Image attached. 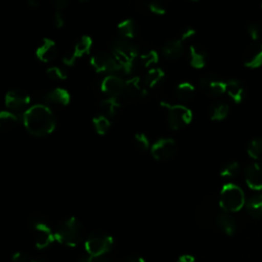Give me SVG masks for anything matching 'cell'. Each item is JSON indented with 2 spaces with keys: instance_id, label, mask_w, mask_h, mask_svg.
Returning <instances> with one entry per match:
<instances>
[{
  "instance_id": "obj_1",
  "label": "cell",
  "mask_w": 262,
  "mask_h": 262,
  "mask_svg": "<svg viewBox=\"0 0 262 262\" xmlns=\"http://www.w3.org/2000/svg\"><path fill=\"white\" fill-rule=\"evenodd\" d=\"M23 123L30 134L42 137L53 132L56 120L49 106L39 103L25 111L23 114Z\"/></svg>"
},
{
  "instance_id": "obj_2",
  "label": "cell",
  "mask_w": 262,
  "mask_h": 262,
  "mask_svg": "<svg viewBox=\"0 0 262 262\" xmlns=\"http://www.w3.org/2000/svg\"><path fill=\"white\" fill-rule=\"evenodd\" d=\"M55 239L69 247H76L86 239V230L83 223L76 217L61 219L54 228Z\"/></svg>"
},
{
  "instance_id": "obj_3",
  "label": "cell",
  "mask_w": 262,
  "mask_h": 262,
  "mask_svg": "<svg viewBox=\"0 0 262 262\" xmlns=\"http://www.w3.org/2000/svg\"><path fill=\"white\" fill-rule=\"evenodd\" d=\"M112 54L120 66V69L125 73H130L138 58L136 47L123 38L117 39L112 44Z\"/></svg>"
},
{
  "instance_id": "obj_4",
  "label": "cell",
  "mask_w": 262,
  "mask_h": 262,
  "mask_svg": "<svg viewBox=\"0 0 262 262\" xmlns=\"http://www.w3.org/2000/svg\"><path fill=\"white\" fill-rule=\"evenodd\" d=\"M29 226L33 233L35 246L38 249L43 250L48 248L55 239L54 230L43 216L33 214L29 219Z\"/></svg>"
},
{
  "instance_id": "obj_5",
  "label": "cell",
  "mask_w": 262,
  "mask_h": 262,
  "mask_svg": "<svg viewBox=\"0 0 262 262\" xmlns=\"http://www.w3.org/2000/svg\"><path fill=\"white\" fill-rule=\"evenodd\" d=\"M246 205L243 189L234 183H226L219 193V206L226 213L239 211Z\"/></svg>"
},
{
  "instance_id": "obj_6",
  "label": "cell",
  "mask_w": 262,
  "mask_h": 262,
  "mask_svg": "<svg viewBox=\"0 0 262 262\" xmlns=\"http://www.w3.org/2000/svg\"><path fill=\"white\" fill-rule=\"evenodd\" d=\"M114 246L113 236L104 230L97 229L87 235L84 247L88 255L100 256L108 254Z\"/></svg>"
},
{
  "instance_id": "obj_7",
  "label": "cell",
  "mask_w": 262,
  "mask_h": 262,
  "mask_svg": "<svg viewBox=\"0 0 262 262\" xmlns=\"http://www.w3.org/2000/svg\"><path fill=\"white\" fill-rule=\"evenodd\" d=\"M161 105L167 111L168 124L174 130L182 129L192 121V112L185 105L168 102H161Z\"/></svg>"
},
{
  "instance_id": "obj_8",
  "label": "cell",
  "mask_w": 262,
  "mask_h": 262,
  "mask_svg": "<svg viewBox=\"0 0 262 262\" xmlns=\"http://www.w3.org/2000/svg\"><path fill=\"white\" fill-rule=\"evenodd\" d=\"M200 88L207 96L217 97L225 93L226 82L218 75L208 73L201 77Z\"/></svg>"
},
{
  "instance_id": "obj_9",
  "label": "cell",
  "mask_w": 262,
  "mask_h": 262,
  "mask_svg": "<svg viewBox=\"0 0 262 262\" xmlns=\"http://www.w3.org/2000/svg\"><path fill=\"white\" fill-rule=\"evenodd\" d=\"M177 143L171 137H162L150 146V154L158 161H167L175 156Z\"/></svg>"
},
{
  "instance_id": "obj_10",
  "label": "cell",
  "mask_w": 262,
  "mask_h": 262,
  "mask_svg": "<svg viewBox=\"0 0 262 262\" xmlns=\"http://www.w3.org/2000/svg\"><path fill=\"white\" fill-rule=\"evenodd\" d=\"M90 64L97 73H114L121 70L114 55L105 51L94 53L90 58Z\"/></svg>"
},
{
  "instance_id": "obj_11",
  "label": "cell",
  "mask_w": 262,
  "mask_h": 262,
  "mask_svg": "<svg viewBox=\"0 0 262 262\" xmlns=\"http://www.w3.org/2000/svg\"><path fill=\"white\" fill-rule=\"evenodd\" d=\"M147 87L139 77H132L125 81L122 96L129 101H138L147 94Z\"/></svg>"
},
{
  "instance_id": "obj_12",
  "label": "cell",
  "mask_w": 262,
  "mask_h": 262,
  "mask_svg": "<svg viewBox=\"0 0 262 262\" xmlns=\"http://www.w3.org/2000/svg\"><path fill=\"white\" fill-rule=\"evenodd\" d=\"M125 86V81H123L119 76L110 74L105 76L100 82V90L107 95V97H118L122 95Z\"/></svg>"
},
{
  "instance_id": "obj_13",
  "label": "cell",
  "mask_w": 262,
  "mask_h": 262,
  "mask_svg": "<svg viewBox=\"0 0 262 262\" xmlns=\"http://www.w3.org/2000/svg\"><path fill=\"white\" fill-rule=\"evenodd\" d=\"M243 62L249 69H258L262 66V42H252L245 50Z\"/></svg>"
},
{
  "instance_id": "obj_14",
  "label": "cell",
  "mask_w": 262,
  "mask_h": 262,
  "mask_svg": "<svg viewBox=\"0 0 262 262\" xmlns=\"http://www.w3.org/2000/svg\"><path fill=\"white\" fill-rule=\"evenodd\" d=\"M30 96L27 92L20 89H13L5 95V105L9 111L23 110L30 103Z\"/></svg>"
},
{
  "instance_id": "obj_15",
  "label": "cell",
  "mask_w": 262,
  "mask_h": 262,
  "mask_svg": "<svg viewBox=\"0 0 262 262\" xmlns=\"http://www.w3.org/2000/svg\"><path fill=\"white\" fill-rule=\"evenodd\" d=\"M57 54H58L57 46L55 42L49 38H44L35 51L36 57L43 62L53 61L56 58Z\"/></svg>"
},
{
  "instance_id": "obj_16",
  "label": "cell",
  "mask_w": 262,
  "mask_h": 262,
  "mask_svg": "<svg viewBox=\"0 0 262 262\" xmlns=\"http://www.w3.org/2000/svg\"><path fill=\"white\" fill-rule=\"evenodd\" d=\"M245 180L249 188L262 190V165L252 163L245 169Z\"/></svg>"
},
{
  "instance_id": "obj_17",
  "label": "cell",
  "mask_w": 262,
  "mask_h": 262,
  "mask_svg": "<svg viewBox=\"0 0 262 262\" xmlns=\"http://www.w3.org/2000/svg\"><path fill=\"white\" fill-rule=\"evenodd\" d=\"M43 100L47 104H50V105L66 106L71 101V94L67 89L56 87V88L48 90L43 95Z\"/></svg>"
},
{
  "instance_id": "obj_18",
  "label": "cell",
  "mask_w": 262,
  "mask_h": 262,
  "mask_svg": "<svg viewBox=\"0 0 262 262\" xmlns=\"http://www.w3.org/2000/svg\"><path fill=\"white\" fill-rule=\"evenodd\" d=\"M214 217V203L211 198H205L195 210V219L201 226H207Z\"/></svg>"
},
{
  "instance_id": "obj_19",
  "label": "cell",
  "mask_w": 262,
  "mask_h": 262,
  "mask_svg": "<svg viewBox=\"0 0 262 262\" xmlns=\"http://www.w3.org/2000/svg\"><path fill=\"white\" fill-rule=\"evenodd\" d=\"M189 64L194 69H203L207 62L206 50L199 44H191L188 50Z\"/></svg>"
},
{
  "instance_id": "obj_20",
  "label": "cell",
  "mask_w": 262,
  "mask_h": 262,
  "mask_svg": "<svg viewBox=\"0 0 262 262\" xmlns=\"http://www.w3.org/2000/svg\"><path fill=\"white\" fill-rule=\"evenodd\" d=\"M184 51L183 42L180 39H174L167 41L163 47L162 52L164 56L169 60H176L178 59Z\"/></svg>"
},
{
  "instance_id": "obj_21",
  "label": "cell",
  "mask_w": 262,
  "mask_h": 262,
  "mask_svg": "<svg viewBox=\"0 0 262 262\" xmlns=\"http://www.w3.org/2000/svg\"><path fill=\"white\" fill-rule=\"evenodd\" d=\"M217 227L226 235H233L236 230V223L233 217L226 212L219 213L215 221Z\"/></svg>"
},
{
  "instance_id": "obj_22",
  "label": "cell",
  "mask_w": 262,
  "mask_h": 262,
  "mask_svg": "<svg viewBox=\"0 0 262 262\" xmlns=\"http://www.w3.org/2000/svg\"><path fill=\"white\" fill-rule=\"evenodd\" d=\"M118 33L120 34L121 38L125 40H130L135 38L139 33V27L137 23L133 19L127 18L120 21L117 26Z\"/></svg>"
},
{
  "instance_id": "obj_23",
  "label": "cell",
  "mask_w": 262,
  "mask_h": 262,
  "mask_svg": "<svg viewBox=\"0 0 262 262\" xmlns=\"http://www.w3.org/2000/svg\"><path fill=\"white\" fill-rule=\"evenodd\" d=\"M225 93L235 102L241 103L244 99L245 90L243 85L236 80H229L226 82Z\"/></svg>"
},
{
  "instance_id": "obj_24",
  "label": "cell",
  "mask_w": 262,
  "mask_h": 262,
  "mask_svg": "<svg viewBox=\"0 0 262 262\" xmlns=\"http://www.w3.org/2000/svg\"><path fill=\"white\" fill-rule=\"evenodd\" d=\"M92 48V39L87 35L81 36L75 43L72 51L77 59L88 54Z\"/></svg>"
},
{
  "instance_id": "obj_25",
  "label": "cell",
  "mask_w": 262,
  "mask_h": 262,
  "mask_svg": "<svg viewBox=\"0 0 262 262\" xmlns=\"http://www.w3.org/2000/svg\"><path fill=\"white\" fill-rule=\"evenodd\" d=\"M165 78V72L159 68V67H155V68H151L147 71L143 81L146 85L147 88H154V87H157Z\"/></svg>"
},
{
  "instance_id": "obj_26",
  "label": "cell",
  "mask_w": 262,
  "mask_h": 262,
  "mask_svg": "<svg viewBox=\"0 0 262 262\" xmlns=\"http://www.w3.org/2000/svg\"><path fill=\"white\" fill-rule=\"evenodd\" d=\"M194 91H195L194 86L190 82H182L176 86L174 90V94L178 100L188 101L194 95Z\"/></svg>"
},
{
  "instance_id": "obj_27",
  "label": "cell",
  "mask_w": 262,
  "mask_h": 262,
  "mask_svg": "<svg viewBox=\"0 0 262 262\" xmlns=\"http://www.w3.org/2000/svg\"><path fill=\"white\" fill-rule=\"evenodd\" d=\"M229 113V106L225 102L217 101L211 104L209 108V117L212 121H222Z\"/></svg>"
},
{
  "instance_id": "obj_28",
  "label": "cell",
  "mask_w": 262,
  "mask_h": 262,
  "mask_svg": "<svg viewBox=\"0 0 262 262\" xmlns=\"http://www.w3.org/2000/svg\"><path fill=\"white\" fill-rule=\"evenodd\" d=\"M120 106L121 104L118 100V97H106L100 101V110L102 112V115L108 118L117 115Z\"/></svg>"
},
{
  "instance_id": "obj_29",
  "label": "cell",
  "mask_w": 262,
  "mask_h": 262,
  "mask_svg": "<svg viewBox=\"0 0 262 262\" xmlns=\"http://www.w3.org/2000/svg\"><path fill=\"white\" fill-rule=\"evenodd\" d=\"M18 124V117L11 111H2L0 114V128L3 131H10Z\"/></svg>"
},
{
  "instance_id": "obj_30",
  "label": "cell",
  "mask_w": 262,
  "mask_h": 262,
  "mask_svg": "<svg viewBox=\"0 0 262 262\" xmlns=\"http://www.w3.org/2000/svg\"><path fill=\"white\" fill-rule=\"evenodd\" d=\"M246 209L248 214L253 218L262 217V194H257L251 198L246 203Z\"/></svg>"
},
{
  "instance_id": "obj_31",
  "label": "cell",
  "mask_w": 262,
  "mask_h": 262,
  "mask_svg": "<svg viewBox=\"0 0 262 262\" xmlns=\"http://www.w3.org/2000/svg\"><path fill=\"white\" fill-rule=\"evenodd\" d=\"M92 125L98 135H105L111 128L110 118L100 114L92 118Z\"/></svg>"
},
{
  "instance_id": "obj_32",
  "label": "cell",
  "mask_w": 262,
  "mask_h": 262,
  "mask_svg": "<svg viewBox=\"0 0 262 262\" xmlns=\"http://www.w3.org/2000/svg\"><path fill=\"white\" fill-rule=\"evenodd\" d=\"M138 62L144 69H151L155 68V64L159 61V54L155 50H147L140 55H138Z\"/></svg>"
},
{
  "instance_id": "obj_33",
  "label": "cell",
  "mask_w": 262,
  "mask_h": 262,
  "mask_svg": "<svg viewBox=\"0 0 262 262\" xmlns=\"http://www.w3.org/2000/svg\"><path fill=\"white\" fill-rule=\"evenodd\" d=\"M247 152L250 158L262 161V138H254L247 145Z\"/></svg>"
},
{
  "instance_id": "obj_34",
  "label": "cell",
  "mask_w": 262,
  "mask_h": 262,
  "mask_svg": "<svg viewBox=\"0 0 262 262\" xmlns=\"http://www.w3.org/2000/svg\"><path fill=\"white\" fill-rule=\"evenodd\" d=\"M239 164L235 161H231L226 163L220 170V175L225 178L235 177L239 173Z\"/></svg>"
},
{
  "instance_id": "obj_35",
  "label": "cell",
  "mask_w": 262,
  "mask_h": 262,
  "mask_svg": "<svg viewBox=\"0 0 262 262\" xmlns=\"http://www.w3.org/2000/svg\"><path fill=\"white\" fill-rule=\"evenodd\" d=\"M249 36L252 38L253 42L262 40V26L258 23H251L247 27Z\"/></svg>"
},
{
  "instance_id": "obj_36",
  "label": "cell",
  "mask_w": 262,
  "mask_h": 262,
  "mask_svg": "<svg viewBox=\"0 0 262 262\" xmlns=\"http://www.w3.org/2000/svg\"><path fill=\"white\" fill-rule=\"evenodd\" d=\"M46 74L47 76L52 79V80H56V81H62V80H66L67 79V73L66 71L60 68V67H49L47 70H46Z\"/></svg>"
},
{
  "instance_id": "obj_37",
  "label": "cell",
  "mask_w": 262,
  "mask_h": 262,
  "mask_svg": "<svg viewBox=\"0 0 262 262\" xmlns=\"http://www.w3.org/2000/svg\"><path fill=\"white\" fill-rule=\"evenodd\" d=\"M79 262H115V260L112 256H110V254L100 256H91L86 254L80 257Z\"/></svg>"
},
{
  "instance_id": "obj_38",
  "label": "cell",
  "mask_w": 262,
  "mask_h": 262,
  "mask_svg": "<svg viewBox=\"0 0 262 262\" xmlns=\"http://www.w3.org/2000/svg\"><path fill=\"white\" fill-rule=\"evenodd\" d=\"M134 144L140 150H146L149 147V140L145 133L138 132L134 135Z\"/></svg>"
},
{
  "instance_id": "obj_39",
  "label": "cell",
  "mask_w": 262,
  "mask_h": 262,
  "mask_svg": "<svg viewBox=\"0 0 262 262\" xmlns=\"http://www.w3.org/2000/svg\"><path fill=\"white\" fill-rule=\"evenodd\" d=\"M147 10L157 15H163L166 13L165 5H163L161 2H158V1L147 3Z\"/></svg>"
},
{
  "instance_id": "obj_40",
  "label": "cell",
  "mask_w": 262,
  "mask_h": 262,
  "mask_svg": "<svg viewBox=\"0 0 262 262\" xmlns=\"http://www.w3.org/2000/svg\"><path fill=\"white\" fill-rule=\"evenodd\" d=\"M195 35V30L192 27H185L181 32H180V36L179 39L183 42L185 40H188L190 38H192Z\"/></svg>"
},
{
  "instance_id": "obj_41",
  "label": "cell",
  "mask_w": 262,
  "mask_h": 262,
  "mask_svg": "<svg viewBox=\"0 0 262 262\" xmlns=\"http://www.w3.org/2000/svg\"><path fill=\"white\" fill-rule=\"evenodd\" d=\"M12 262H32L29 255L24 252H16L12 255Z\"/></svg>"
},
{
  "instance_id": "obj_42",
  "label": "cell",
  "mask_w": 262,
  "mask_h": 262,
  "mask_svg": "<svg viewBox=\"0 0 262 262\" xmlns=\"http://www.w3.org/2000/svg\"><path fill=\"white\" fill-rule=\"evenodd\" d=\"M64 25V17L60 11H55L53 16V26L56 29L62 28Z\"/></svg>"
},
{
  "instance_id": "obj_43",
  "label": "cell",
  "mask_w": 262,
  "mask_h": 262,
  "mask_svg": "<svg viewBox=\"0 0 262 262\" xmlns=\"http://www.w3.org/2000/svg\"><path fill=\"white\" fill-rule=\"evenodd\" d=\"M69 1L68 0H55V1H53V3H52V5H53V7L55 8V11H62L63 9H66V8H68V6H69Z\"/></svg>"
},
{
  "instance_id": "obj_44",
  "label": "cell",
  "mask_w": 262,
  "mask_h": 262,
  "mask_svg": "<svg viewBox=\"0 0 262 262\" xmlns=\"http://www.w3.org/2000/svg\"><path fill=\"white\" fill-rule=\"evenodd\" d=\"M124 262H145L144 259L139 255H130L128 256Z\"/></svg>"
},
{
  "instance_id": "obj_45",
  "label": "cell",
  "mask_w": 262,
  "mask_h": 262,
  "mask_svg": "<svg viewBox=\"0 0 262 262\" xmlns=\"http://www.w3.org/2000/svg\"><path fill=\"white\" fill-rule=\"evenodd\" d=\"M177 262H195V259L193 256L188 255V254H183L181 255L178 259Z\"/></svg>"
},
{
  "instance_id": "obj_46",
  "label": "cell",
  "mask_w": 262,
  "mask_h": 262,
  "mask_svg": "<svg viewBox=\"0 0 262 262\" xmlns=\"http://www.w3.org/2000/svg\"><path fill=\"white\" fill-rule=\"evenodd\" d=\"M28 5H29L30 8H38L39 5H40V3H39L37 0H30V1L28 2Z\"/></svg>"
},
{
  "instance_id": "obj_47",
  "label": "cell",
  "mask_w": 262,
  "mask_h": 262,
  "mask_svg": "<svg viewBox=\"0 0 262 262\" xmlns=\"http://www.w3.org/2000/svg\"><path fill=\"white\" fill-rule=\"evenodd\" d=\"M32 262H49V261L46 260V259H44V258H40V259H35V260H33Z\"/></svg>"
},
{
  "instance_id": "obj_48",
  "label": "cell",
  "mask_w": 262,
  "mask_h": 262,
  "mask_svg": "<svg viewBox=\"0 0 262 262\" xmlns=\"http://www.w3.org/2000/svg\"><path fill=\"white\" fill-rule=\"evenodd\" d=\"M261 9H262V3H261Z\"/></svg>"
}]
</instances>
